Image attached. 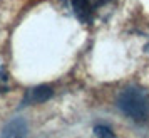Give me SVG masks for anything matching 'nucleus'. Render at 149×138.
Masks as SVG:
<instances>
[{
  "mask_svg": "<svg viewBox=\"0 0 149 138\" xmlns=\"http://www.w3.org/2000/svg\"><path fill=\"white\" fill-rule=\"evenodd\" d=\"M117 108L137 125L149 123V91L141 86H127L117 94Z\"/></svg>",
  "mask_w": 149,
  "mask_h": 138,
  "instance_id": "nucleus-1",
  "label": "nucleus"
},
{
  "mask_svg": "<svg viewBox=\"0 0 149 138\" xmlns=\"http://www.w3.org/2000/svg\"><path fill=\"white\" fill-rule=\"evenodd\" d=\"M75 19L82 24H92L99 10L104 8L111 0H69Z\"/></svg>",
  "mask_w": 149,
  "mask_h": 138,
  "instance_id": "nucleus-2",
  "label": "nucleus"
},
{
  "mask_svg": "<svg viewBox=\"0 0 149 138\" xmlns=\"http://www.w3.org/2000/svg\"><path fill=\"white\" fill-rule=\"evenodd\" d=\"M54 96V89L52 86L49 84H39V86H34L25 93V96L22 98L20 106H30V104H40L49 101L50 98Z\"/></svg>",
  "mask_w": 149,
  "mask_h": 138,
  "instance_id": "nucleus-3",
  "label": "nucleus"
},
{
  "mask_svg": "<svg viewBox=\"0 0 149 138\" xmlns=\"http://www.w3.org/2000/svg\"><path fill=\"white\" fill-rule=\"evenodd\" d=\"M27 121L22 118H15L12 121H8L0 131V138H27Z\"/></svg>",
  "mask_w": 149,
  "mask_h": 138,
  "instance_id": "nucleus-4",
  "label": "nucleus"
},
{
  "mask_svg": "<svg viewBox=\"0 0 149 138\" xmlns=\"http://www.w3.org/2000/svg\"><path fill=\"white\" fill-rule=\"evenodd\" d=\"M94 133L97 138H116L114 131L111 130L106 125H95L94 126Z\"/></svg>",
  "mask_w": 149,
  "mask_h": 138,
  "instance_id": "nucleus-5",
  "label": "nucleus"
},
{
  "mask_svg": "<svg viewBox=\"0 0 149 138\" xmlns=\"http://www.w3.org/2000/svg\"><path fill=\"white\" fill-rule=\"evenodd\" d=\"M10 88V76L7 74V71L3 68H0V94L7 93Z\"/></svg>",
  "mask_w": 149,
  "mask_h": 138,
  "instance_id": "nucleus-6",
  "label": "nucleus"
}]
</instances>
